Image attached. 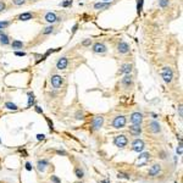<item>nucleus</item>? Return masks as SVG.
<instances>
[{"instance_id": "1", "label": "nucleus", "mask_w": 183, "mask_h": 183, "mask_svg": "<svg viewBox=\"0 0 183 183\" xmlns=\"http://www.w3.org/2000/svg\"><path fill=\"white\" fill-rule=\"evenodd\" d=\"M126 122H127V120L125 116H116L112 121V126H113V128H123L126 126Z\"/></svg>"}, {"instance_id": "2", "label": "nucleus", "mask_w": 183, "mask_h": 183, "mask_svg": "<svg viewBox=\"0 0 183 183\" xmlns=\"http://www.w3.org/2000/svg\"><path fill=\"white\" fill-rule=\"evenodd\" d=\"M127 143H128V139H127V137L123 136V134L116 136L115 139H113V144H115L116 146H118V148H123V146H126L127 145Z\"/></svg>"}, {"instance_id": "3", "label": "nucleus", "mask_w": 183, "mask_h": 183, "mask_svg": "<svg viewBox=\"0 0 183 183\" xmlns=\"http://www.w3.org/2000/svg\"><path fill=\"white\" fill-rule=\"evenodd\" d=\"M103 123H104V117L103 116H95L93 118V121H92V129L97 131V129L101 128Z\"/></svg>"}, {"instance_id": "4", "label": "nucleus", "mask_w": 183, "mask_h": 183, "mask_svg": "<svg viewBox=\"0 0 183 183\" xmlns=\"http://www.w3.org/2000/svg\"><path fill=\"white\" fill-rule=\"evenodd\" d=\"M162 78L166 83H170L173 78V72L170 67H164L162 69Z\"/></svg>"}, {"instance_id": "5", "label": "nucleus", "mask_w": 183, "mask_h": 183, "mask_svg": "<svg viewBox=\"0 0 183 183\" xmlns=\"http://www.w3.org/2000/svg\"><path fill=\"white\" fill-rule=\"evenodd\" d=\"M51 85L55 88V89H57V88H60L61 87V84H62V82H64V79H62V77L61 76H59V74H54L53 77H51Z\"/></svg>"}, {"instance_id": "6", "label": "nucleus", "mask_w": 183, "mask_h": 183, "mask_svg": "<svg viewBox=\"0 0 183 183\" xmlns=\"http://www.w3.org/2000/svg\"><path fill=\"white\" fill-rule=\"evenodd\" d=\"M143 121V115L141 112H133L131 115V122L133 125H141Z\"/></svg>"}, {"instance_id": "7", "label": "nucleus", "mask_w": 183, "mask_h": 183, "mask_svg": "<svg viewBox=\"0 0 183 183\" xmlns=\"http://www.w3.org/2000/svg\"><path fill=\"white\" fill-rule=\"evenodd\" d=\"M133 150L134 151H137V153H142L143 151V149H144V142L142 141V139H136L134 142H133Z\"/></svg>"}, {"instance_id": "8", "label": "nucleus", "mask_w": 183, "mask_h": 183, "mask_svg": "<svg viewBox=\"0 0 183 183\" xmlns=\"http://www.w3.org/2000/svg\"><path fill=\"white\" fill-rule=\"evenodd\" d=\"M93 51L98 53V54H104V53H106V46L103 43H95L93 45Z\"/></svg>"}, {"instance_id": "9", "label": "nucleus", "mask_w": 183, "mask_h": 183, "mask_svg": "<svg viewBox=\"0 0 183 183\" xmlns=\"http://www.w3.org/2000/svg\"><path fill=\"white\" fill-rule=\"evenodd\" d=\"M67 65H69L67 57H61V59H59V61L56 64V69L57 70H65L67 67Z\"/></svg>"}, {"instance_id": "10", "label": "nucleus", "mask_w": 183, "mask_h": 183, "mask_svg": "<svg viewBox=\"0 0 183 183\" xmlns=\"http://www.w3.org/2000/svg\"><path fill=\"white\" fill-rule=\"evenodd\" d=\"M150 159V154L149 153H144V154H142L141 156H139V159L137 160V165L138 166H142V165H144L146 164V161Z\"/></svg>"}, {"instance_id": "11", "label": "nucleus", "mask_w": 183, "mask_h": 183, "mask_svg": "<svg viewBox=\"0 0 183 183\" xmlns=\"http://www.w3.org/2000/svg\"><path fill=\"white\" fill-rule=\"evenodd\" d=\"M129 133L132 136H139L142 133V128H141V125H132L129 127Z\"/></svg>"}, {"instance_id": "12", "label": "nucleus", "mask_w": 183, "mask_h": 183, "mask_svg": "<svg viewBox=\"0 0 183 183\" xmlns=\"http://www.w3.org/2000/svg\"><path fill=\"white\" fill-rule=\"evenodd\" d=\"M122 84L125 85V87H131L132 84H133V78H132V76H131V73H128V74H126L123 78H122Z\"/></svg>"}, {"instance_id": "13", "label": "nucleus", "mask_w": 183, "mask_h": 183, "mask_svg": "<svg viewBox=\"0 0 183 183\" xmlns=\"http://www.w3.org/2000/svg\"><path fill=\"white\" fill-rule=\"evenodd\" d=\"M117 50H118L120 53H122V54H126V53L129 51V46H128L127 43L121 42V43H118V45H117Z\"/></svg>"}, {"instance_id": "14", "label": "nucleus", "mask_w": 183, "mask_h": 183, "mask_svg": "<svg viewBox=\"0 0 183 183\" xmlns=\"http://www.w3.org/2000/svg\"><path fill=\"white\" fill-rule=\"evenodd\" d=\"M160 171H161L160 165H154V166H151V169L149 170V176L155 177V176H157V175H159V172H160Z\"/></svg>"}, {"instance_id": "15", "label": "nucleus", "mask_w": 183, "mask_h": 183, "mask_svg": "<svg viewBox=\"0 0 183 183\" xmlns=\"http://www.w3.org/2000/svg\"><path fill=\"white\" fill-rule=\"evenodd\" d=\"M59 18L56 17V15L54 14V12H48L46 15H45V21H48L49 23H54V22H56Z\"/></svg>"}, {"instance_id": "16", "label": "nucleus", "mask_w": 183, "mask_h": 183, "mask_svg": "<svg viewBox=\"0 0 183 183\" xmlns=\"http://www.w3.org/2000/svg\"><path fill=\"white\" fill-rule=\"evenodd\" d=\"M149 127H150V131L153 132V133H159L160 132V125H159V122H156V121H153L150 125H149Z\"/></svg>"}, {"instance_id": "17", "label": "nucleus", "mask_w": 183, "mask_h": 183, "mask_svg": "<svg viewBox=\"0 0 183 183\" xmlns=\"http://www.w3.org/2000/svg\"><path fill=\"white\" fill-rule=\"evenodd\" d=\"M48 165H49V162H48L46 160H39V161H38V170H39L40 172H44Z\"/></svg>"}, {"instance_id": "18", "label": "nucleus", "mask_w": 183, "mask_h": 183, "mask_svg": "<svg viewBox=\"0 0 183 183\" xmlns=\"http://www.w3.org/2000/svg\"><path fill=\"white\" fill-rule=\"evenodd\" d=\"M110 4L109 2H97L94 5V9L95 10H105V9H109Z\"/></svg>"}, {"instance_id": "19", "label": "nucleus", "mask_w": 183, "mask_h": 183, "mask_svg": "<svg viewBox=\"0 0 183 183\" xmlns=\"http://www.w3.org/2000/svg\"><path fill=\"white\" fill-rule=\"evenodd\" d=\"M132 72V65H129V64H125L121 69H120V73H126V74H128V73Z\"/></svg>"}, {"instance_id": "20", "label": "nucleus", "mask_w": 183, "mask_h": 183, "mask_svg": "<svg viewBox=\"0 0 183 183\" xmlns=\"http://www.w3.org/2000/svg\"><path fill=\"white\" fill-rule=\"evenodd\" d=\"M32 17H33V15L31 12H23V14H21L18 16V20H21V21H28V20H32Z\"/></svg>"}, {"instance_id": "21", "label": "nucleus", "mask_w": 183, "mask_h": 183, "mask_svg": "<svg viewBox=\"0 0 183 183\" xmlns=\"http://www.w3.org/2000/svg\"><path fill=\"white\" fill-rule=\"evenodd\" d=\"M12 48L14 49H22L23 48V43L20 40H14L12 42Z\"/></svg>"}, {"instance_id": "22", "label": "nucleus", "mask_w": 183, "mask_h": 183, "mask_svg": "<svg viewBox=\"0 0 183 183\" xmlns=\"http://www.w3.org/2000/svg\"><path fill=\"white\" fill-rule=\"evenodd\" d=\"M0 43H1L2 45H6V44H9V43H10V42H9V37L6 36V34H4V33H2V34L0 36Z\"/></svg>"}, {"instance_id": "23", "label": "nucleus", "mask_w": 183, "mask_h": 183, "mask_svg": "<svg viewBox=\"0 0 183 183\" xmlns=\"http://www.w3.org/2000/svg\"><path fill=\"white\" fill-rule=\"evenodd\" d=\"M5 106H6L9 110H14V111H16V110L18 109L16 104H14V103H10V101H9V103H6V104H5Z\"/></svg>"}, {"instance_id": "24", "label": "nucleus", "mask_w": 183, "mask_h": 183, "mask_svg": "<svg viewBox=\"0 0 183 183\" xmlns=\"http://www.w3.org/2000/svg\"><path fill=\"white\" fill-rule=\"evenodd\" d=\"M28 97H29V98H28V104H27V105H28V108H31V106L34 104V95H33L32 93H28Z\"/></svg>"}, {"instance_id": "25", "label": "nucleus", "mask_w": 183, "mask_h": 183, "mask_svg": "<svg viewBox=\"0 0 183 183\" xmlns=\"http://www.w3.org/2000/svg\"><path fill=\"white\" fill-rule=\"evenodd\" d=\"M74 173H76V176H77L78 178H82V177L84 176V171L81 170V169H76V170H74Z\"/></svg>"}, {"instance_id": "26", "label": "nucleus", "mask_w": 183, "mask_h": 183, "mask_svg": "<svg viewBox=\"0 0 183 183\" xmlns=\"http://www.w3.org/2000/svg\"><path fill=\"white\" fill-rule=\"evenodd\" d=\"M143 10V0H138V4H137V12L141 14Z\"/></svg>"}, {"instance_id": "27", "label": "nucleus", "mask_w": 183, "mask_h": 183, "mask_svg": "<svg viewBox=\"0 0 183 183\" xmlns=\"http://www.w3.org/2000/svg\"><path fill=\"white\" fill-rule=\"evenodd\" d=\"M9 25H10V22H7V21H0V29L6 28Z\"/></svg>"}, {"instance_id": "28", "label": "nucleus", "mask_w": 183, "mask_h": 183, "mask_svg": "<svg viewBox=\"0 0 183 183\" xmlns=\"http://www.w3.org/2000/svg\"><path fill=\"white\" fill-rule=\"evenodd\" d=\"M53 29H54V28H53V26H49V27H46V28L43 31V34H49V33H51V32H53Z\"/></svg>"}, {"instance_id": "29", "label": "nucleus", "mask_w": 183, "mask_h": 183, "mask_svg": "<svg viewBox=\"0 0 183 183\" xmlns=\"http://www.w3.org/2000/svg\"><path fill=\"white\" fill-rule=\"evenodd\" d=\"M159 5H160L161 7H166V6L169 5V0H160V1H159Z\"/></svg>"}, {"instance_id": "30", "label": "nucleus", "mask_w": 183, "mask_h": 183, "mask_svg": "<svg viewBox=\"0 0 183 183\" xmlns=\"http://www.w3.org/2000/svg\"><path fill=\"white\" fill-rule=\"evenodd\" d=\"M117 177H118V178H126V180H129V176H128L127 173H122V172H120V173L117 175Z\"/></svg>"}, {"instance_id": "31", "label": "nucleus", "mask_w": 183, "mask_h": 183, "mask_svg": "<svg viewBox=\"0 0 183 183\" xmlns=\"http://www.w3.org/2000/svg\"><path fill=\"white\" fill-rule=\"evenodd\" d=\"M12 2H14L15 5L20 6V5H23V4H25V0H12Z\"/></svg>"}, {"instance_id": "32", "label": "nucleus", "mask_w": 183, "mask_h": 183, "mask_svg": "<svg viewBox=\"0 0 183 183\" xmlns=\"http://www.w3.org/2000/svg\"><path fill=\"white\" fill-rule=\"evenodd\" d=\"M76 117H77L78 120H83V118H84V115H83V112H79V111H78V112L76 113Z\"/></svg>"}, {"instance_id": "33", "label": "nucleus", "mask_w": 183, "mask_h": 183, "mask_svg": "<svg viewBox=\"0 0 183 183\" xmlns=\"http://www.w3.org/2000/svg\"><path fill=\"white\" fill-rule=\"evenodd\" d=\"M51 182L53 183H61V181H60L56 176H51Z\"/></svg>"}, {"instance_id": "34", "label": "nucleus", "mask_w": 183, "mask_h": 183, "mask_svg": "<svg viewBox=\"0 0 183 183\" xmlns=\"http://www.w3.org/2000/svg\"><path fill=\"white\" fill-rule=\"evenodd\" d=\"M177 153L178 155H182V141H180V146L177 148Z\"/></svg>"}, {"instance_id": "35", "label": "nucleus", "mask_w": 183, "mask_h": 183, "mask_svg": "<svg viewBox=\"0 0 183 183\" xmlns=\"http://www.w3.org/2000/svg\"><path fill=\"white\" fill-rule=\"evenodd\" d=\"M71 2H72V1H71V0H69V1H64V2H61V4H60V5H61V6H64V7H65V6H69V5H70V4H71Z\"/></svg>"}, {"instance_id": "36", "label": "nucleus", "mask_w": 183, "mask_h": 183, "mask_svg": "<svg viewBox=\"0 0 183 183\" xmlns=\"http://www.w3.org/2000/svg\"><path fill=\"white\" fill-rule=\"evenodd\" d=\"M82 44H83L84 46H87V45H90V44H92V40H90V39H87V40H84Z\"/></svg>"}, {"instance_id": "37", "label": "nucleus", "mask_w": 183, "mask_h": 183, "mask_svg": "<svg viewBox=\"0 0 183 183\" xmlns=\"http://www.w3.org/2000/svg\"><path fill=\"white\" fill-rule=\"evenodd\" d=\"M26 170H27V171H31V170H32V165H31V162H26Z\"/></svg>"}, {"instance_id": "38", "label": "nucleus", "mask_w": 183, "mask_h": 183, "mask_svg": "<svg viewBox=\"0 0 183 183\" xmlns=\"http://www.w3.org/2000/svg\"><path fill=\"white\" fill-rule=\"evenodd\" d=\"M15 55H17V56H25V55H26V53H23V51H16V53H15Z\"/></svg>"}, {"instance_id": "39", "label": "nucleus", "mask_w": 183, "mask_h": 183, "mask_svg": "<svg viewBox=\"0 0 183 183\" xmlns=\"http://www.w3.org/2000/svg\"><path fill=\"white\" fill-rule=\"evenodd\" d=\"M44 137H45L44 134H37V139H38V141H43Z\"/></svg>"}, {"instance_id": "40", "label": "nucleus", "mask_w": 183, "mask_h": 183, "mask_svg": "<svg viewBox=\"0 0 183 183\" xmlns=\"http://www.w3.org/2000/svg\"><path fill=\"white\" fill-rule=\"evenodd\" d=\"M2 10H5V4L2 1H0V11H2Z\"/></svg>"}, {"instance_id": "41", "label": "nucleus", "mask_w": 183, "mask_h": 183, "mask_svg": "<svg viewBox=\"0 0 183 183\" xmlns=\"http://www.w3.org/2000/svg\"><path fill=\"white\" fill-rule=\"evenodd\" d=\"M56 153H57V154H59V155H66V154H67V153H66V151H62V150H57V151H56Z\"/></svg>"}, {"instance_id": "42", "label": "nucleus", "mask_w": 183, "mask_h": 183, "mask_svg": "<svg viewBox=\"0 0 183 183\" xmlns=\"http://www.w3.org/2000/svg\"><path fill=\"white\" fill-rule=\"evenodd\" d=\"M178 112H180V117L182 118V105L178 106Z\"/></svg>"}, {"instance_id": "43", "label": "nucleus", "mask_w": 183, "mask_h": 183, "mask_svg": "<svg viewBox=\"0 0 183 183\" xmlns=\"http://www.w3.org/2000/svg\"><path fill=\"white\" fill-rule=\"evenodd\" d=\"M36 111L38 112V113H43V110L40 109L39 106H36Z\"/></svg>"}, {"instance_id": "44", "label": "nucleus", "mask_w": 183, "mask_h": 183, "mask_svg": "<svg viewBox=\"0 0 183 183\" xmlns=\"http://www.w3.org/2000/svg\"><path fill=\"white\" fill-rule=\"evenodd\" d=\"M77 27H78L77 25H74V26H73V29H72V32H73V33H74V32L77 31Z\"/></svg>"}, {"instance_id": "45", "label": "nucleus", "mask_w": 183, "mask_h": 183, "mask_svg": "<svg viewBox=\"0 0 183 183\" xmlns=\"http://www.w3.org/2000/svg\"><path fill=\"white\" fill-rule=\"evenodd\" d=\"M100 183H110V181H109V180H104L103 182H100Z\"/></svg>"}, {"instance_id": "46", "label": "nucleus", "mask_w": 183, "mask_h": 183, "mask_svg": "<svg viewBox=\"0 0 183 183\" xmlns=\"http://www.w3.org/2000/svg\"><path fill=\"white\" fill-rule=\"evenodd\" d=\"M1 34H2V29H0V36H1Z\"/></svg>"}, {"instance_id": "47", "label": "nucleus", "mask_w": 183, "mask_h": 183, "mask_svg": "<svg viewBox=\"0 0 183 183\" xmlns=\"http://www.w3.org/2000/svg\"><path fill=\"white\" fill-rule=\"evenodd\" d=\"M103 1H105V2H108V1H110V0H103Z\"/></svg>"}, {"instance_id": "48", "label": "nucleus", "mask_w": 183, "mask_h": 183, "mask_svg": "<svg viewBox=\"0 0 183 183\" xmlns=\"http://www.w3.org/2000/svg\"><path fill=\"white\" fill-rule=\"evenodd\" d=\"M176 183H178V182H176Z\"/></svg>"}]
</instances>
